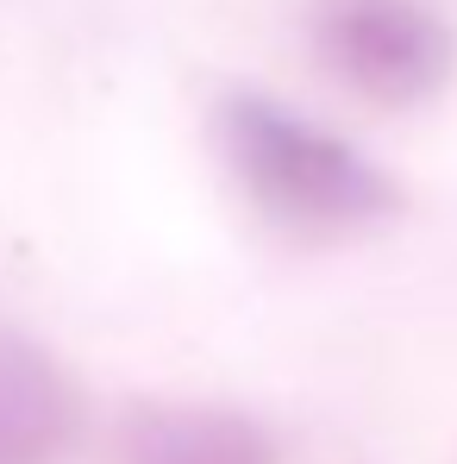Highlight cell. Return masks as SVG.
<instances>
[{"label":"cell","instance_id":"4","mask_svg":"<svg viewBox=\"0 0 457 464\" xmlns=\"http://www.w3.org/2000/svg\"><path fill=\"white\" fill-rule=\"evenodd\" d=\"M119 464H270V440L226 408H151L126 420Z\"/></svg>","mask_w":457,"mask_h":464},{"label":"cell","instance_id":"3","mask_svg":"<svg viewBox=\"0 0 457 464\" xmlns=\"http://www.w3.org/2000/svg\"><path fill=\"white\" fill-rule=\"evenodd\" d=\"M76 433V395L19 339H0V464H51Z\"/></svg>","mask_w":457,"mask_h":464},{"label":"cell","instance_id":"1","mask_svg":"<svg viewBox=\"0 0 457 464\" xmlns=\"http://www.w3.org/2000/svg\"><path fill=\"white\" fill-rule=\"evenodd\" d=\"M220 151L257 214L301 238L364 232L395 214V182L370 157L263 94H232L220 107Z\"/></svg>","mask_w":457,"mask_h":464},{"label":"cell","instance_id":"2","mask_svg":"<svg viewBox=\"0 0 457 464\" xmlns=\"http://www.w3.org/2000/svg\"><path fill=\"white\" fill-rule=\"evenodd\" d=\"M313 44L332 76L388 107L426 101L452 76V32L420 0H326L313 19Z\"/></svg>","mask_w":457,"mask_h":464}]
</instances>
